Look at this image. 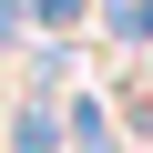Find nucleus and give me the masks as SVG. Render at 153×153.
<instances>
[{"label": "nucleus", "mask_w": 153, "mask_h": 153, "mask_svg": "<svg viewBox=\"0 0 153 153\" xmlns=\"http://www.w3.org/2000/svg\"><path fill=\"white\" fill-rule=\"evenodd\" d=\"M112 31H133V41H153V0H112Z\"/></svg>", "instance_id": "f03ea898"}, {"label": "nucleus", "mask_w": 153, "mask_h": 153, "mask_svg": "<svg viewBox=\"0 0 153 153\" xmlns=\"http://www.w3.org/2000/svg\"><path fill=\"white\" fill-rule=\"evenodd\" d=\"M21 10H31V0H0V41H10V31H21Z\"/></svg>", "instance_id": "39448f33"}, {"label": "nucleus", "mask_w": 153, "mask_h": 153, "mask_svg": "<svg viewBox=\"0 0 153 153\" xmlns=\"http://www.w3.org/2000/svg\"><path fill=\"white\" fill-rule=\"evenodd\" d=\"M71 143H82V153H112V123L92 112V92H82V102H71Z\"/></svg>", "instance_id": "f257e3e1"}, {"label": "nucleus", "mask_w": 153, "mask_h": 153, "mask_svg": "<svg viewBox=\"0 0 153 153\" xmlns=\"http://www.w3.org/2000/svg\"><path fill=\"white\" fill-rule=\"evenodd\" d=\"M21 153H51V123H41V102H21Z\"/></svg>", "instance_id": "7ed1b4c3"}, {"label": "nucleus", "mask_w": 153, "mask_h": 153, "mask_svg": "<svg viewBox=\"0 0 153 153\" xmlns=\"http://www.w3.org/2000/svg\"><path fill=\"white\" fill-rule=\"evenodd\" d=\"M82 10H92V0H41V21H82Z\"/></svg>", "instance_id": "20e7f679"}]
</instances>
